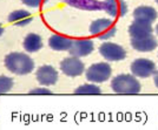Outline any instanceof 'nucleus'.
<instances>
[{"mask_svg": "<svg viewBox=\"0 0 158 130\" xmlns=\"http://www.w3.org/2000/svg\"><path fill=\"white\" fill-rule=\"evenodd\" d=\"M131 72L138 78H149L156 72L155 62L148 59H137L131 63Z\"/></svg>", "mask_w": 158, "mask_h": 130, "instance_id": "6", "label": "nucleus"}, {"mask_svg": "<svg viewBox=\"0 0 158 130\" xmlns=\"http://www.w3.org/2000/svg\"><path fill=\"white\" fill-rule=\"evenodd\" d=\"M90 32L93 36L98 38L100 40H107L112 38L116 32L117 28L114 26L113 21L109 19H98L94 20L91 26H90Z\"/></svg>", "mask_w": 158, "mask_h": 130, "instance_id": "3", "label": "nucleus"}, {"mask_svg": "<svg viewBox=\"0 0 158 130\" xmlns=\"http://www.w3.org/2000/svg\"><path fill=\"white\" fill-rule=\"evenodd\" d=\"M13 88V80L7 76H0V94L8 93Z\"/></svg>", "mask_w": 158, "mask_h": 130, "instance_id": "19", "label": "nucleus"}, {"mask_svg": "<svg viewBox=\"0 0 158 130\" xmlns=\"http://www.w3.org/2000/svg\"><path fill=\"white\" fill-rule=\"evenodd\" d=\"M103 10L113 18L124 17L127 13V6L124 0H104Z\"/></svg>", "mask_w": 158, "mask_h": 130, "instance_id": "8", "label": "nucleus"}, {"mask_svg": "<svg viewBox=\"0 0 158 130\" xmlns=\"http://www.w3.org/2000/svg\"><path fill=\"white\" fill-rule=\"evenodd\" d=\"M133 18L152 24L157 19V11L151 6H139L133 11Z\"/></svg>", "mask_w": 158, "mask_h": 130, "instance_id": "14", "label": "nucleus"}, {"mask_svg": "<svg viewBox=\"0 0 158 130\" xmlns=\"http://www.w3.org/2000/svg\"><path fill=\"white\" fill-rule=\"evenodd\" d=\"M158 45L157 39L153 35L143 38H131V46L138 52H151Z\"/></svg>", "mask_w": 158, "mask_h": 130, "instance_id": "11", "label": "nucleus"}, {"mask_svg": "<svg viewBox=\"0 0 158 130\" xmlns=\"http://www.w3.org/2000/svg\"><path fill=\"white\" fill-rule=\"evenodd\" d=\"M99 53L102 54L103 58L109 61H120L126 58L125 49L122 46L113 44V42H109V41L100 45Z\"/></svg>", "mask_w": 158, "mask_h": 130, "instance_id": "5", "label": "nucleus"}, {"mask_svg": "<svg viewBox=\"0 0 158 130\" xmlns=\"http://www.w3.org/2000/svg\"><path fill=\"white\" fill-rule=\"evenodd\" d=\"M72 45V39H69L60 34H53L48 39V46L53 51H69Z\"/></svg>", "mask_w": 158, "mask_h": 130, "instance_id": "15", "label": "nucleus"}, {"mask_svg": "<svg viewBox=\"0 0 158 130\" xmlns=\"http://www.w3.org/2000/svg\"><path fill=\"white\" fill-rule=\"evenodd\" d=\"M41 47H43V40L38 34L30 33L24 40V48L26 52H38Z\"/></svg>", "mask_w": 158, "mask_h": 130, "instance_id": "17", "label": "nucleus"}, {"mask_svg": "<svg viewBox=\"0 0 158 130\" xmlns=\"http://www.w3.org/2000/svg\"><path fill=\"white\" fill-rule=\"evenodd\" d=\"M111 66L105 62H98V63H93L92 66L89 67V69L86 71V78L91 82H105L111 76Z\"/></svg>", "mask_w": 158, "mask_h": 130, "instance_id": "4", "label": "nucleus"}, {"mask_svg": "<svg viewBox=\"0 0 158 130\" xmlns=\"http://www.w3.org/2000/svg\"><path fill=\"white\" fill-rule=\"evenodd\" d=\"M33 20L32 14L27 11H24V10H17V11H13L12 13L8 15V21L14 25V26H26L28 25L31 21Z\"/></svg>", "mask_w": 158, "mask_h": 130, "instance_id": "13", "label": "nucleus"}, {"mask_svg": "<svg viewBox=\"0 0 158 130\" xmlns=\"http://www.w3.org/2000/svg\"><path fill=\"white\" fill-rule=\"evenodd\" d=\"M2 33H4V27H2L1 25H0V36L2 35Z\"/></svg>", "mask_w": 158, "mask_h": 130, "instance_id": "23", "label": "nucleus"}, {"mask_svg": "<svg viewBox=\"0 0 158 130\" xmlns=\"http://www.w3.org/2000/svg\"><path fill=\"white\" fill-rule=\"evenodd\" d=\"M153 29L150 22H146L143 20H135L129 27V33L131 38H143L151 35Z\"/></svg>", "mask_w": 158, "mask_h": 130, "instance_id": "12", "label": "nucleus"}, {"mask_svg": "<svg viewBox=\"0 0 158 130\" xmlns=\"http://www.w3.org/2000/svg\"><path fill=\"white\" fill-rule=\"evenodd\" d=\"M70 6H73L79 10L86 11H99L103 10V2H99L97 0H64Z\"/></svg>", "mask_w": 158, "mask_h": 130, "instance_id": "16", "label": "nucleus"}, {"mask_svg": "<svg viewBox=\"0 0 158 130\" xmlns=\"http://www.w3.org/2000/svg\"><path fill=\"white\" fill-rule=\"evenodd\" d=\"M23 1V4H25L26 6H30V7H39L41 5V2L44 1V0H21Z\"/></svg>", "mask_w": 158, "mask_h": 130, "instance_id": "20", "label": "nucleus"}, {"mask_svg": "<svg viewBox=\"0 0 158 130\" xmlns=\"http://www.w3.org/2000/svg\"><path fill=\"white\" fill-rule=\"evenodd\" d=\"M102 89L98 86L94 85H83L79 86L78 88L74 90L76 94H99Z\"/></svg>", "mask_w": 158, "mask_h": 130, "instance_id": "18", "label": "nucleus"}, {"mask_svg": "<svg viewBox=\"0 0 158 130\" xmlns=\"http://www.w3.org/2000/svg\"><path fill=\"white\" fill-rule=\"evenodd\" d=\"M93 51L92 40H72V45L70 47L69 52L72 56L81 58L91 54Z\"/></svg>", "mask_w": 158, "mask_h": 130, "instance_id": "9", "label": "nucleus"}, {"mask_svg": "<svg viewBox=\"0 0 158 130\" xmlns=\"http://www.w3.org/2000/svg\"><path fill=\"white\" fill-rule=\"evenodd\" d=\"M156 2H157V4H158V0H156Z\"/></svg>", "mask_w": 158, "mask_h": 130, "instance_id": "25", "label": "nucleus"}, {"mask_svg": "<svg viewBox=\"0 0 158 130\" xmlns=\"http://www.w3.org/2000/svg\"><path fill=\"white\" fill-rule=\"evenodd\" d=\"M52 91L51 89H46V88H34L30 90V94H51Z\"/></svg>", "mask_w": 158, "mask_h": 130, "instance_id": "21", "label": "nucleus"}, {"mask_svg": "<svg viewBox=\"0 0 158 130\" xmlns=\"http://www.w3.org/2000/svg\"><path fill=\"white\" fill-rule=\"evenodd\" d=\"M112 90L117 94H137L140 91V83L129 74H120L112 80Z\"/></svg>", "mask_w": 158, "mask_h": 130, "instance_id": "2", "label": "nucleus"}, {"mask_svg": "<svg viewBox=\"0 0 158 130\" xmlns=\"http://www.w3.org/2000/svg\"><path fill=\"white\" fill-rule=\"evenodd\" d=\"M156 33H157V34H158V25H157V26H156Z\"/></svg>", "mask_w": 158, "mask_h": 130, "instance_id": "24", "label": "nucleus"}, {"mask_svg": "<svg viewBox=\"0 0 158 130\" xmlns=\"http://www.w3.org/2000/svg\"><path fill=\"white\" fill-rule=\"evenodd\" d=\"M37 80L41 86L54 85L58 81V72L51 66H43L37 71Z\"/></svg>", "mask_w": 158, "mask_h": 130, "instance_id": "10", "label": "nucleus"}, {"mask_svg": "<svg viewBox=\"0 0 158 130\" xmlns=\"http://www.w3.org/2000/svg\"><path fill=\"white\" fill-rule=\"evenodd\" d=\"M6 68L17 75H26L34 69V61L27 54L13 52L5 58Z\"/></svg>", "mask_w": 158, "mask_h": 130, "instance_id": "1", "label": "nucleus"}, {"mask_svg": "<svg viewBox=\"0 0 158 130\" xmlns=\"http://www.w3.org/2000/svg\"><path fill=\"white\" fill-rule=\"evenodd\" d=\"M153 82H155V86L158 88V72L155 73V76H153Z\"/></svg>", "mask_w": 158, "mask_h": 130, "instance_id": "22", "label": "nucleus"}, {"mask_svg": "<svg viewBox=\"0 0 158 130\" xmlns=\"http://www.w3.org/2000/svg\"><path fill=\"white\" fill-rule=\"evenodd\" d=\"M60 69L67 76H79L84 72V63L79 58H66L60 62Z\"/></svg>", "mask_w": 158, "mask_h": 130, "instance_id": "7", "label": "nucleus"}]
</instances>
